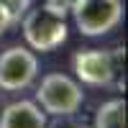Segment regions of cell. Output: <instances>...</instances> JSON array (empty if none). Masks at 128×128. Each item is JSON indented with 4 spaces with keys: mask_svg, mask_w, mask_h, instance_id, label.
<instances>
[{
    "mask_svg": "<svg viewBox=\"0 0 128 128\" xmlns=\"http://www.w3.org/2000/svg\"><path fill=\"white\" fill-rule=\"evenodd\" d=\"M49 118L54 115H77L82 110L84 92L82 84L62 72H49L41 77L36 87V100H34Z\"/></svg>",
    "mask_w": 128,
    "mask_h": 128,
    "instance_id": "2",
    "label": "cell"
},
{
    "mask_svg": "<svg viewBox=\"0 0 128 128\" xmlns=\"http://www.w3.org/2000/svg\"><path fill=\"white\" fill-rule=\"evenodd\" d=\"M72 72L80 84L110 87L123 72V49H80L72 56Z\"/></svg>",
    "mask_w": 128,
    "mask_h": 128,
    "instance_id": "3",
    "label": "cell"
},
{
    "mask_svg": "<svg viewBox=\"0 0 128 128\" xmlns=\"http://www.w3.org/2000/svg\"><path fill=\"white\" fill-rule=\"evenodd\" d=\"M20 31H23L26 46L31 51L49 54L67 41V34H69L67 13H59V10L49 8L46 3L34 5L26 10L23 20H20Z\"/></svg>",
    "mask_w": 128,
    "mask_h": 128,
    "instance_id": "1",
    "label": "cell"
},
{
    "mask_svg": "<svg viewBox=\"0 0 128 128\" xmlns=\"http://www.w3.org/2000/svg\"><path fill=\"white\" fill-rule=\"evenodd\" d=\"M92 128H126V100L123 98L105 100L95 110Z\"/></svg>",
    "mask_w": 128,
    "mask_h": 128,
    "instance_id": "7",
    "label": "cell"
},
{
    "mask_svg": "<svg viewBox=\"0 0 128 128\" xmlns=\"http://www.w3.org/2000/svg\"><path fill=\"white\" fill-rule=\"evenodd\" d=\"M18 20V10L13 8V3H8V0H0V36L5 34Z\"/></svg>",
    "mask_w": 128,
    "mask_h": 128,
    "instance_id": "9",
    "label": "cell"
},
{
    "mask_svg": "<svg viewBox=\"0 0 128 128\" xmlns=\"http://www.w3.org/2000/svg\"><path fill=\"white\" fill-rule=\"evenodd\" d=\"M69 13L82 36L98 38L120 26L123 0H72Z\"/></svg>",
    "mask_w": 128,
    "mask_h": 128,
    "instance_id": "4",
    "label": "cell"
},
{
    "mask_svg": "<svg viewBox=\"0 0 128 128\" xmlns=\"http://www.w3.org/2000/svg\"><path fill=\"white\" fill-rule=\"evenodd\" d=\"M8 3H20V0H8Z\"/></svg>",
    "mask_w": 128,
    "mask_h": 128,
    "instance_id": "10",
    "label": "cell"
},
{
    "mask_svg": "<svg viewBox=\"0 0 128 128\" xmlns=\"http://www.w3.org/2000/svg\"><path fill=\"white\" fill-rule=\"evenodd\" d=\"M46 128H92V126L80 115H54L51 120H46Z\"/></svg>",
    "mask_w": 128,
    "mask_h": 128,
    "instance_id": "8",
    "label": "cell"
},
{
    "mask_svg": "<svg viewBox=\"0 0 128 128\" xmlns=\"http://www.w3.org/2000/svg\"><path fill=\"white\" fill-rule=\"evenodd\" d=\"M38 56L28 46H8L0 54V90L23 92L38 77Z\"/></svg>",
    "mask_w": 128,
    "mask_h": 128,
    "instance_id": "5",
    "label": "cell"
},
{
    "mask_svg": "<svg viewBox=\"0 0 128 128\" xmlns=\"http://www.w3.org/2000/svg\"><path fill=\"white\" fill-rule=\"evenodd\" d=\"M49 115L34 100H16L0 110V128H46Z\"/></svg>",
    "mask_w": 128,
    "mask_h": 128,
    "instance_id": "6",
    "label": "cell"
}]
</instances>
